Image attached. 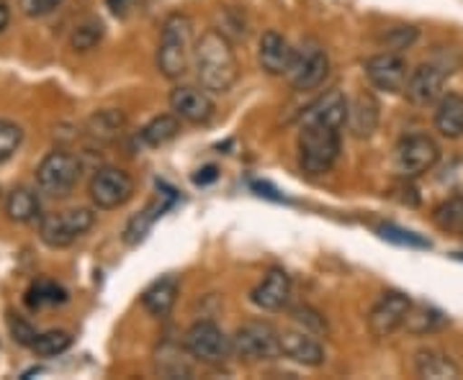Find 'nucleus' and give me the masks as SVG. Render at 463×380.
I'll use <instances>...</instances> for the list:
<instances>
[{
    "label": "nucleus",
    "mask_w": 463,
    "mask_h": 380,
    "mask_svg": "<svg viewBox=\"0 0 463 380\" xmlns=\"http://www.w3.org/2000/svg\"><path fill=\"white\" fill-rule=\"evenodd\" d=\"M340 132L325 121L301 118L298 124V162L301 170L309 175L330 172L340 157Z\"/></svg>",
    "instance_id": "nucleus-3"
},
{
    "label": "nucleus",
    "mask_w": 463,
    "mask_h": 380,
    "mask_svg": "<svg viewBox=\"0 0 463 380\" xmlns=\"http://www.w3.org/2000/svg\"><path fill=\"white\" fill-rule=\"evenodd\" d=\"M381 108L379 100L371 93H358L353 100H347V132L355 139H371L379 129Z\"/></svg>",
    "instance_id": "nucleus-17"
},
{
    "label": "nucleus",
    "mask_w": 463,
    "mask_h": 380,
    "mask_svg": "<svg viewBox=\"0 0 463 380\" xmlns=\"http://www.w3.org/2000/svg\"><path fill=\"white\" fill-rule=\"evenodd\" d=\"M194 60V21L185 14H173L163 21L157 44V70L167 80H181Z\"/></svg>",
    "instance_id": "nucleus-2"
},
{
    "label": "nucleus",
    "mask_w": 463,
    "mask_h": 380,
    "mask_svg": "<svg viewBox=\"0 0 463 380\" xmlns=\"http://www.w3.org/2000/svg\"><path fill=\"white\" fill-rule=\"evenodd\" d=\"M288 298H291V275L281 267L268 270V275L250 293V301L263 311H281Z\"/></svg>",
    "instance_id": "nucleus-16"
},
{
    "label": "nucleus",
    "mask_w": 463,
    "mask_h": 380,
    "mask_svg": "<svg viewBox=\"0 0 463 380\" xmlns=\"http://www.w3.org/2000/svg\"><path fill=\"white\" fill-rule=\"evenodd\" d=\"M5 214L16 224H32L42 218V200L32 188H14L5 196Z\"/></svg>",
    "instance_id": "nucleus-23"
},
{
    "label": "nucleus",
    "mask_w": 463,
    "mask_h": 380,
    "mask_svg": "<svg viewBox=\"0 0 463 380\" xmlns=\"http://www.w3.org/2000/svg\"><path fill=\"white\" fill-rule=\"evenodd\" d=\"M103 39V23L99 18H88L83 23H78L70 33V47L75 51H90L96 50Z\"/></svg>",
    "instance_id": "nucleus-29"
},
{
    "label": "nucleus",
    "mask_w": 463,
    "mask_h": 380,
    "mask_svg": "<svg viewBox=\"0 0 463 380\" xmlns=\"http://www.w3.org/2000/svg\"><path fill=\"white\" fill-rule=\"evenodd\" d=\"M432 221L438 229L448 234H463V199H448L432 211Z\"/></svg>",
    "instance_id": "nucleus-28"
},
{
    "label": "nucleus",
    "mask_w": 463,
    "mask_h": 380,
    "mask_svg": "<svg viewBox=\"0 0 463 380\" xmlns=\"http://www.w3.org/2000/svg\"><path fill=\"white\" fill-rule=\"evenodd\" d=\"M178 291H181V285H178V278H173V275H165V278L155 281L142 293L145 311L149 316H155V319H165L173 311L175 301H178Z\"/></svg>",
    "instance_id": "nucleus-20"
},
{
    "label": "nucleus",
    "mask_w": 463,
    "mask_h": 380,
    "mask_svg": "<svg viewBox=\"0 0 463 380\" xmlns=\"http://www.w3.org/2000/svg\"><path fill=\"white\" fill-rule=\"evenodd\" d=\"M127 129V116L124 111L118 108H103V111H96L93 116L85 121V132L90 134L93 139L99 142H116L121 134Z\"/></svg>",
    "instance_id": "nucleus-24"
},
{
    "label": "nucleus",
    "mask_w": 463,
    "mask_h": 380,
    "mask_svg": "<svg viewBox=\"0 0 463 380\" xmlns=\"http://www.w3.org/2000/svg\"><path fill=\"white\" fill-rule=\"evenodd\" d=\"M8 327H11V334H14V339H16L18 345H24V348H33V342H36V331H33L32 324H26L24 319H11L8 321Z\"/></svg>",
    "instance_id": "nucleus-38"
},
{
    "label": "nucleus",
    "mask_w": 463,
    "mask_h": 380,
    "mask_svg": "<svg viewBox=\"0 0 463 380\" xmlns=\"http://www.w3.org/2000/svg\"><path fill=\"white\" fill-rule=\"evenodd\" d=\"M80 172L83 165L72 152L54 149L36 165V188L47 199H67L80 181Z\"/></svg>",
    "instance_id": "nucleus-4"
},
{
    "label": "nucleus",
    "mask_w": 463,
    "mask_h": 380,
    "mask_svg": "<svg viewBox=\"0 0 463 380\" xmlns=\"http://www.w3.org/2000/svg\"><path fill=\"white\" fill-rule=\"evenodd\" d=\"M440 160V147L428 134H410L394 149V167L402 178H420Z\"/></svg>",
    "instance_id": "nucleus-10"
},
{
    "label": "nucleus",
    "mask_w": 463,
    "mask_h": 380,
    "mask_svg": "<svg viewBox=\"0 0 463 380\" xmlns=\"http://www.w3.org/2000/svg\"><path fill=\"white\" fill-rule=\"evenodd\" d=\"M414 39H417V29H412V26H399V29H392V32L383 36L389 51L407 50V47H412Z\"/></svg>",
    "instance_id": "nucleus-36"
},
{
    "label": "nucleus",
    "mask_w": 463,
    "mask_h": 380,
    "mask_svg": "<svg viewBox=\"0 0 463 380\" xmlns=\"http://www.w3.org/2000/svg\"><path fill=\"white\" fill-rule=\"evenodd\" d=\"M294 47L291 42L279 32H265L260 36V47H258V62L263 67V72L279 78V75H286L288 67H291V60H294Z\"/></svg>",
    "instance_id": "nucleus-18"
},
{
    "label": "nucleus",
    "mask_w": 463,
    "mask_h": 380,
    "mask_svg": "<svg viewBox=\"0 0 463 380\" xmlns=\"http://www.w3.org/2000/svg\"><path fill=\"white\" fill-rule=\"evenodd\" d=\"M232 349L245 363H268L281 357V331L268 321H248L232 337Z\"/></svg>",
    "instance_id": "nucleus-6"
},
{
    "label": "nucleus",
    "mask_w": 463,
    "mask_h": 380,
    "mask_svg": "<svg viewBox=\"0 0 463 380\" xmlns=\"http://www.w3.org/2000/svg\"><path fill=\"white\" fill-rule=\"evenodd\" d=\"M381 236L397 242V245H407V247H430L422 236H417L412 232H404V229H397V227H381Z\"/></svg>",
    "instance_id": "nucleus-37"
},
{
    "label": "nucleus",
    "mask_w": 463,
    "mask_h": 380,
    "mask_svg": "<svg viewBox=\"0 0 463 380\" xmlns=\"http://www.w3.org/2000/svg\"><path fill=\"white\" fill-rule=\"evenodd\" d=\"M96 214L90 209H67L39 218V239L52 249H65L93 229Z\"/></svg>",
    "instance_id": "nucleus-5"
},
{
    "label": "nucleus",
    "mask_w": 463,
    "mask_h": 380,
    "mask_svg": "<svg viewBox=\"0 0 463 380\" xmlns=\"http://www.w3.org/2000/svg\"><path fill=\"white\" fill-rule=\"evenodd\" d=\"M72 348V337L70 331L54 329V331H44V334H36V342H33V352L39 357H57L62 355L67 349Z\"/></svg>",
    "instance_id": "nucleus-31"
},
{
    "label": "nucleus",
    "mask_w": 463,
    "mask_h": 380,
    "mask_svg": "<svg viewBox=\"0 0 463 380\" xmlns=\"http://www.w3.org/2000/svg\"><path fill=\"white\" fill-rule=\"evenodd\" d=\"M90 200L100 211H114L127 206L134 196V178L121 167H99L90 178Z\"/></svg>",
    "instance_id": "nucleus-9"
},
{
    "label": "nucleus",
    "mask_w": 463,
    "mask_h": 380,
    "mask_svg": "<svg viewBox=\"0 0 463 380\" xmlns=\"http://www.w3.org/2000/svg\"><path fill=\"white\" fill-rule=\"evenodd\" d=\"M301 118H312V121H325L330 126H337V129H345L347 121V98L340 93V90H327L322 98H317Z\"/></svg>",
    "instance_id": "nucleus-21"
},
{
    "label": "nucleus",
    "mask_w": 463,
    "mask_h": 380,
    "mask_svg": "<svg viewBox=\"0 0 463 380\" xmlns=\"http://www.w3.org/2000/svg\"><path fill=\"white\" fill-rule=\"evenodd\" d=\"M281 355L294 360V363L304 365V367H319L327 360L319 337L304 329L281 331Z\"/></svg>",
    "instance_id": "nucleus-15"
},
{
    "label": "nucleus",
    "mask_w": 463,
    "mask_h": 380,
    "mask_svg": "<svg viewBox=\"0 0 463 380\" xmlns=\"http://www.w3.org/2000/svg\"><path fill=\"white\" fill-rule=\"evenodd\" d=\"M106 3H109V8L114 11L116 16H127L134 8V0H106Z\"/></svg>",
    "instance_id": "nucleus-40"
},
{
    "label": "nucleus",
    "mask_w": 463,
    "mask_h": 380,
    "mask_svg": "<svg viewBox=\"0 0 463 380\" xmlns=\"http://www.w3.org/2000/svg\"><path fill=\"white\" fill-rule=\"evenodd\" d=\"M435 129L446 139L463 136V96L461 93H448L438 100L435 108Z\"/></svg>",
    "instance_id": "nucleus-22"
},
{
    "label": "nucleus",
    "mask_w": 463,
    "mask_h": 380,
    "mask_svg": "<svg viewBox=\"0 0 463 380\" xmlns=\"http://www.w3.org/2000/svg\"><path fill=\"white\" fill-rule=\"evenodd\" d=\"M183 357H185L183 352L165 345V348L157 349V370L163 375H167V378H188L191 375V367L185 365Z\"/></svg>",
    "instance_id": "nucleus-33"
},
{
    "label": "nucleus",
    "mask_w": 463,
    "mask_h": 380,
    "mask_svg": "<svg viewBox=\"0 0 463 380\" xmlns=\"http://www.w3.org/2000/svg\"><path fill=\"white\" fill-rule=\"evenodd\" d=\"M414 373L420 378H430V380H450V378H461V367L458 363L443 352V349H420L414 355Z\"/></svg>",
    "instance_id": "nucleus-19"
},
{
    "label": "nucleus",
    "mask_w": 463,
    "mask_h": 380,
    "mask_svg": "<svg viewBox=\"0 0 463 380\" xmlns=\"http://www.w3.org/2000/svg\"><path fill=\"white\" fill-rule=\"evenodd\" d=\"M327 75H330L327 50L315 39H307L294 51V60H291V67L286 72V80L294 90L304 93V90H317L319 85L327 80Z\"/></svg>",
    "instance_id": "nucleus-8"
},
{
    "label": "nucleus",
    "mask_w": 463,
    "mask_h": 380,
    "mask_svg": "<svg viewBox=\"0 0 463 380\" xmlns=\"http://www.w3.org/2000/svg\"><path fill=\"white\" fill-rule=\"evenodd\" d=\"M65 0H18L21 14L29 18H44L52 16L57 8H62Z\"/></svg>",
    "instance_id": "nucleus-35"
},
{
    "label": "nucleus",
    "mask_w": 463,
    "mask_h": 380,
    "mask_svg": "<svg viewBox=\"0 0 463 380\" xmlns=\"http://www.w3.org/2000/svg\"><path fill=\"white\" fill-rule=\"evenodd\" d=\"M412 309V298L402 291H383L379 301L373 303L371 314H368V329L373 337L386 339L392 337L394 331L404 327L407 314Z\"/></svg>",
    "instance_id": "nucleus-11"
},
{
    "label": "nucleus",
    "mask_w": 463,
    "mask_h": 380,
    "mask_svg": "<svg viewBox=\"0 0 463 380\" xmlns=\"http://www.w3.org/2000/svg\"><path fill=\"white\" fill-rule=\"evenodd\" d=\"M142 3H145V0H134V5H142Z\"/></svg>",
    "instance_id": "nucleus-41"
},
{
    "label": "nucleus",
    "mask_w": 463,
    "mask_h": 380,
    "mask_svg": "<svg viewBox=\"0 0 463 380\" xmlns=\"http://www.w3.org/2000/svg\"><path fill=\"white\" fill-rule=\"evenodd\" d=\"M183 349H185L194 360H199V363L206 365L227 363L232 355H234V349H232V337H227V334L222 331V327L214 324V321H209V319L196 321V324L188 327L185 337H183Z\"/></svg>",
    "instance_id": "nucleus-7"
},
{
    "label": "nucleus",
    "mask_w": 463,
    "mask_h": 380,
    "mask_svg": "<svg viewBox=\"0 0 463 380\" xmlns=\"http://www.w3.org/2000/svg\"><path fill=\"white\" fill-rule=\"evenodd\" d=\"M410 67L407 60L399 51H381L365 60V78L376 90L383 93H404V85L410 78Z\"/></svg>",
    "instance_id": "nucleus-13"
},
{
    "label": "nucleus",
    "mask_w": 463,
    "mask_h": 380,
    "mask_svg": "<svg viewBox=\"0 0 463 380\" xmlns=\"http://www.w3.org/2000/svg\"><path fill=\"white\" fill-rule=\"evenodd\" d=\"M216 178H219V170H216L214 165H206L201 167L199 172L194 175V182H196V185H209V182H214Z\"/></svg>",
    "instance_id": "nucleus-39"
},
{
    "label": "nucleus",
    "mask_w": 463,
    "mask_h": 380,
    "mask_svg": "<svg viewBox=\"0 0 463 380\" xmlns=\"http://www.w3.org/2000/svg\"><path fill=\"white\" fill-rule=\"evenodd\" d=\"M191 67L201 88H206L209 93H227L240 78V62L232 50V42L227 33L216 29L201 33V39L194 44Z\"/></svg>",
    "instance_id": "nucleus-1"
},
{
    "label": "nucleus",
    "mask_w": 463,
    "mask_h": 380,
    "mask_svg": "<svg viewBox=\"0 0 463 380\" xmlns=\"http://www.w3.org/2000/svg\"><path fill=\"white\" fill-rule=\"evenodd\" d=\"M167 103L175 116L185 124H194V126L209 124L216 114V103L209 96V90L196 88V85H175L167 96Z\"/></svg>",
    "instance_id": "nucleus-12"
},
{
    "label": "nucleus",
    "mask_w": 463,
    "mask_h": 380,
    "mask_svg": "<svg viewBox=\"0 0 463 380\" xmlns=\"http://www.w3.org/2000/svg\"><path fill=\"white\" fill-rule=\"evenodd\" d=\"M67 293L62 285L52 281H39L33 283L29 296H26V303L32 309H47V306H57V303H65Z\"/></svg>",
    "instance_id": "nucleus-30"
},
{
    "label": "nucleus",
    "mask_w": 463,
    "mask_h": 380,
    "mask_svg": "<svg viewBox=\"0 0 463 380\" xmlns=\"http://www.w3.org/2000/svg\"><path fill=\"white\" fill-rule=\"evenodd\" d=\"M448 72L435 62H425V65L414 67L404 85V96L410 98L414 106H430L443 98V88H446Z\"/></svg>",
    "instance_id": "nucleus-14"
},
{
    "label": "nucleus",
    "mask_w": 463,
    "mask_h": 380,
    "mask_svg": "<svg viewBox=\"0 0 463 380\" xmlns=\"http://www.w3.org/2000/svg\"><path fill=\"white\" fill-rule=\"evenodd\" d=\"M24 142V129L18 126L16 121L0 118V162L11 160Z\"/></svg>",
    "instance_id": "nucleus-34"
},
{
    "label": "nucleus",
    "mask_w": 463,
    "mask_h": 380,
    "mask_svg": "<svg viewBox=\"0 0 463 380\" xmlns=\"http://www.w3.org/2000/svg\"><path fill=\"white\" fill-rule=\"evenodd\" d=\"M291 319H294V324H297L298 329L309 331L315 337H327L330 334L327 319L319 314L317 309H312V306H294L291 309Z\"/></svg>",
    "instance_id": "nucleus-32"
},
{
    "label": "nucleus",
    "mask_w": 463,
    "mask_h": 380,
    "mask_svg": "<svg viewBox=\"0 0 463 380\" xmlns=\"http://www.w3.org/2000/svg\"><path fill=\"white\" fill-rule=\"evenodd\" d=\"M448 324V316L432 306H414L407 314V321H404V329L410 334H432V331L443 329Z\"/></svg>",
    "instance_id": "nucleus-27"
},
{
    "label": "nucleus",
    "mask_w": 463,
    "mask_h": 380,
    "mask_svg": "<svg viewBox=\"0 0 463 380\" xmlns=\"http://www.w3.org/2000/svg\"><path fill=\"white\" fill-rule=\"evenodd\" d=\"M165 209H167L165 199H155L145 211H139L137 216H132V218H129V224L124 227V242H127L129 247H137L139 242H145V236H147L149 229L155 227V221L163 216Z\"/></svg>",
    "instance_id": "nucleus-25"
},
{
    "label": "nucleus",
    "mask_w": 463,
    "mask_h": 380,
    "mask_svg": "<svg viewBox=\"0 0 463 380\" xmlns=\"http://www.w3.org/2000/svg\"><path fill=\"white\" fill-rule=\"evenodd\" d=\"M178 134H181V118L170 111V114H160V116L152 118L149 124H145V129L139 132V136H142V144L157 149L170 144Z\"/></svg>",
    "instance_id": "nucleus-26"
}]
</instances>
